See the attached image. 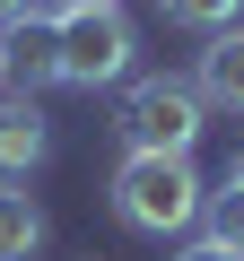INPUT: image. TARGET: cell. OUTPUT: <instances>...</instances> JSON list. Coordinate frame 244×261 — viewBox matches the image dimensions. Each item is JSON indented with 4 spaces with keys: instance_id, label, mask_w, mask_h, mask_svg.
Returning <instances> with one entry per match:
<instances>
[{
    "instance_id": "6da1fadb",
    "label": "cell",
    "mask_w": 244,
    "mask_h": 261,
    "mask_svg": "<svg viewBox=\"0 0 244 261\" xmlns=\"http://www.w3.org/2000/svg\"><path fill=\"white\" fill-rule=\"evenodd\" d=\"M201 200L209 183L192 174V157H122L113 166V218L131 226V235H192L201 226Z\"/></svg>"
},
{
    "instance_id": "7a4b0ae2",
    "label": "cell",
    "mask_w": 244,
    "mask_h": 261,
    "mask_svg": "<svg viewBox=\"0 0 244 261\" xmlns=\"http://www.w3.org/2000/svg\"><path fill=\"white\" fill-rule=\"evenodd\" d=\"M201 122H209L201 87H192V79L149 70V79L122 87V105H113V140H122V157H192Z\"/></svg>"
},
{
    "instance_id": "3957f363",
    "label": "cell",
    "mask_w": 244,
    "mask_h": 261,
    "mask_svg": "<svg viewBox=\"0 0 244 261\" xmlns=\"http://www.w3.org/2000/svg\"><path fill=\"white\" fill-rule=\"evenodd\" d=\"M53 61H61V87H122L140 61V27L122 9H61L53 18Z\"/></svg>"
},
{
    "instance_id": "277c9868",
    "label": "cell",
    "mask_w": 244,
    "mask_h": 261,
    "mask_svg": "<svg viewBox=\"0 0 244 261\" xmlns=\"http://www.w3.org/2000/svg\"><path fill=\"white\" fill-rule=\"evenodd\" d=\"M53 157V122L35 96H0V183H27Z\"/></svg>"
},
{
    "instance_id": "5b68a950",
    "label": "cell",
    "mask_w": 244,
    "mask_h": 261,
    "mask_svg": "<svg viewBox=\"0 0 244 261\" xmlns=\"http://www.w3.org/2000/svg\"><path fill=\"white\" fill-rule=\"evenodd\" d=\"M192 87H201V105H209V113H244V27H218V35L201 44Z\"/></svg>"
},
{
    "instance_id": "8992f818",
    "label": "cell",
    "mask_w": 244,
    "mask_h": 261,
    "mask_svg": "<svg viewBox=\"0 0 244 261\" xmlns=\"http://www.w3.org/2000/svg\"><path fill=\"white\" fill-rule=\"evenodd\" d=\"M44 252V200L27 183H0V261H35Z\"/></svg>"
},
{
    "instance_id": "52a82bcc",
    "label": "cell",
    "mask_w": 244,
    "mask_h": 261,
    "mask_svg": "<svg viewBox=\"0 0 244 261\" xmlns=\"http://www.w3.org/2000/svg\"><path fill=\"white\" fill-rule=\"evenodd\" d=\"M9 79H18V96H44V87H61L53 27H18V35H9Z\"/></svg>"
},
{
    "instance_id": "ba28073f",
    "label": "cell",
    "mask_w": 244,
    "mask_h": 261,
    "mask_svg": "<svg viewBox=\"0 0 244 261\" xmlns=\"http://www.w3.org/2000/svg\"><path fill=\"white\" fill-rule=\"evenodd\" d=\"M201 235L227 244V252H244V192H235V183H218V192L201 200Z\"/></svg>"
},
{
    "instance_id": "9c48e42d",
    "label": "cell",
    "mask_w": 244,
    "mask_h": 261,
    "mask_svg": "<svg viewBox=\"0 0 244 261\" xmlns=\"http://www.w3.org/2000/svg\"><path fill=\"white\" fill-rule=\"evenodd\" d=\"M166 27H192V35H218V27H244V0H157Z\"/></svg>"
},
{
    "instance_id": "30bf717a",
    "label": "cell",
    "mask_w": 244,
    "mask_h": 261,
    "mask_svg": "<svg viewBox=\"0 0 244 261\" xmlns=\"http://www.w3.org/2000/svg\"><path fill=\"white\" fill-rule=\"evenodd\" d=\"M35 9H44V0H0V35H18V27H35Z\"/></svg>"
},
{
    "instance_id": "8fae6325",
    "label": "cell",
    "mask_w": 244,
    "mask_h": 261,
    "mask_svg": "<svg viewBox=\"0 0 244 261\" xmlns=\"http://www.w3.org/2000/svg\"><path fill=\"white\" fill-rule=\"evenodd\" d=\"M175 261H244V252H227V244H209V235H192V244H183Z\"/></svg>"
},
{
    "instance_id": "7c38bea8",
    "label": "cell",
    "mask_w": 244,
    "mask_h": 261,
    "mask_svg": "<svg viewBox=\"0 0 244 261\" xmlns=\"http://www.w3.org/2000/svg\"><path fill=\"white\" fill-rule=\"evenodd\" d=\"M218 183H235V192H244V140L227 148V174H218Z\"/></svg>"
},
{
    "instance_id": "4fadbf2b",
    "label": "cell",
    "mask_w": 244,
    "mask_h": 261,
    "mask_svg": "<svg viewBox=\"0 0 244 261\" xmlns=\"http://www.w3.org/2000/svg\"><path fill=\"white\" fill-rule=\"evenodd\" d=\"M44 9L61 18V9H122V0H44Z\"/></svg>"
},
{
    "instance_id": "5bb4252c",
    "label": "cell",
    "mask_w": 244,
    "mask_h": 261,
    "mask_svg": "<svg viewBox=\"0 0 244 261\" xmlns=\"http://www.w3.org/2000/svg\"><path fill=\"white\" fill-rule=\"evenodd\" d=\"M0 87H9V35H0Z\"/></svg>"
}]
</instances>
